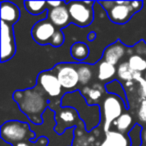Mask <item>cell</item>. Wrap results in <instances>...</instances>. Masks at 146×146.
<instances>
[{
  "mask_svg": "<svg viewBox=\"0 0 146 146\" xmlns=\"http://www.w3.org/2000/svg\"><path fill=\"white\" fill-rule=\"evenodd\" d=\"M0 135L5 142L12 145L30 141L35 137V133L30 129V126L26 122L18 120H10L3 123L0 128Z\"/></svg>",
  "mask_w": 146,
  "mask_h": 146,
  "instance_id": "obj_2",
  "label": "cell"
},
{
  "mask_svg": "<svg viewBox=\"0 0 146 146\" xmlns=\"http://www.w3.org/2000/svg\"><path fill=\"white\" fill-rule=\"evenodd\" d=\"M124 101L115 94H109L103 100L102 110L104 115V132L110 131L109 128L116 119L121 115L124 109Z\"/></svg>",
  "mask_w": 146,
  "mask_h": 146,
  "instance_id": "obj_3",
  "label": "cell"
},
{
  "mask_svg": "<svg viewBox=\"0 0 146 146\" xmlns=\"http://www.w3.org/2000/svg\"><path fill=\"white\" fill-rule=\"evenodd\" d=\"M78 74H79V83L86 85L92 78V71L87 65H80L78 67Z\"/></svg>",
  "mask_w": 146,
  "mask_h": 146,
  "instance_id": "obj_22",
  "label": "cell"
},
{
  "mask_svg": "<svg viewBox=\"0 0 146 146\" xmlns=\"http://www.w3.org/2000/svg\"><path fill=\"white\" fill-rule=\"evenodd\" d=\"M138 82H139V84H140V95L142 96L143 100H146V81H145V79L141 78Z\"/></svg>",
  "mask_w": 146,
  "mask_h": 146,
  "instance_id": "obj_26",
  "label": "cell"
},
{
  "mask_svg": "<svg viewBox=\"0 0 146 146\" xmlns=\"http://www.w3.org/2000/svg\"><path fill=\"white\" fill-rule=\"evenodd\" d=\"M48 19L55 27L59 28L67 26L71 21L68 8L64 4L56 8H51L48 12Z\"/></svg>",
  "mask_w": 146,
  "mask_h": 146,
  "instance_id": "obj_11",
  "label": "cell"
},
{
  "mask_svg": "<svg viewBox=\"0 0 146 146\" xmlns=\"http://www.w3.org/2000/svg\"><path fill=\"white\" fill-rule=\"evenodd\" d=\"M80 117H78V113L72 107H64L55 111V126L54 130L58 134L64 133L67 128L80 123Z\"/></svg>",
  "mask_w": 146,
  "mask_h": 146,
  "instance_id": "obj_5",
  "label": "cell"
},
{
  "mask_svg": "<svg viewBox=\"0 0 146 146\" xmlns=\"http://www.w3.org/2000/svg\"><path fill=\"white\" fill-rule=\"evenodd\" d=\"M104 89L101 85L94 84L92 87H84L81 93L84 97L87 98V100H89V103H93V102L98 101L101 98Z\"/></svg>",
  "mask_w": 146,
  "mask_h": 146,
  "instance_id": "obj_18",
  "label": "cell"
},
{
  "mask_svg": "<svg viewBox=\"0 0 146 146\" xmlns=\"http://www.w3.org/2000/svg\"><path fill=\"white\" fill-rule=\"evenodd\" d=\"M145 81H146V74H145Z\"/></svg>",
  "mask_w": 146,
  "mask_h": 146,
  "instance_id": "obj_31",
  "label": "cell"
},
{
  "mask_svg": "<svg viewBox=\"0 0 146 146\" xmlns=\"http://www.w3.org/2000/svg\"><path fill=\"white\" fill-rule=\"evenodd\" d=\"M138 118L141 122L146 123V100H142L138 108Z\"/></svg>",
  "mask_w": 146,
  "mask_h": 146,
  "instance_id": "obj_25",
  "label": "cell"
},
{
  "mask_svg": "<svg viewBox=\"0 0 146 146\" xmlns=\"http://www.w3.org/2000/svg\"><path fill=\"white\" fill-rule=\"evenodd\" d=\"M117 76L120 80L125 82L133 81V80H137L139 81L141 79V73L134 72L128 65V62H122L120 64H118L117 67Z\"/></svg>",
  "mask_w": 146,
  "mask_h": 146,
  "instance_id": "obj_15",
  "label": "cell"
},
{
  "mask_svg": "<svg viewBox=\"0 0 146 146\" xmlns=\"http://www.w3.org/2000/svg\"><path fill=\"white\" fill-rule=\"evenodd\" d=\"M47 4L51 8H56V7H59L64 4V2H62V1H47Z\"/></svg>",
  "mask_w": 146,
  "mask_h": 146,
  "instance_id": "obj_27",
  "label": "cell"
},
{
  "mask_svg": "<svg viewBox=\"0 0 146 146\" xmlns=\"http://www.w3.org/2000/svg\"><path fill=\"white\" fill-rule=\"evenodd\" d=\"M142 146H144V145H142Z\"/></svg>",
  "mask_w": 146,
  "mask_h": 146,
  "instance_id": "obj_32",
  "label": "cell"
},
{
  "mask_svg": "<svg viewBox=\"0 0 146 146\" xmlns=\"http://www.w3.org/2000/svg\"><path fill=\"white\" fill-rule=\"evenodd\" d=\"M57 78L64 89H73L79 83L78 70L69 63L60 64L57 67Z\"/></svg>",
  "mask_w": 146,
  "mask_h": 146,
  "instance_id": "obj_7",
  "label": "cell"
},
{
  "mask_svg": "<svg viewBox=\"0 0 146 146\" xmlns=\"http://www.w3.org/2000/svg\"><path fill=\"white\" fill-rule=\"evenodd\" d=\"M142 4H143V3H142L141 1H131V6H132V8L134 9V11L140 10V8L142 7Z\"/></svg>",
  "mask_w": 146,
  "mask_h": 146,
  "instance_id": "obj_28",
  "label": "cell"
},
{
  "mask_svg": "<svg viewBox=\"0 0 146 146\" xmlns=\"http://www.w3.org/2000/svg\"><path fill=\"white\" fill-rule=\"evenodd\" d=\"M89 5L92 2L87 1H72L68 3V11L72 23L77 26H88L93 21V9Z\"/></svg>",
  "mask_w": 146,
  "mask_h": 146,
  "instance_id": "obj_4",
  "label": "cell"
},
{
  "mask_svg": "<svg viewBox=\"0 0 146 146\" xmlns=\"http://www.w3.org/2000/svg\"><path fill=\"white\" fill-rule=\"evenodd\" d=\"M132 121H133L132 116L128 112H124L114 121L113 125L116 127L118 132L124 133V132L128 131V129H129L132 124Z\"/></svg>",
  "mask_w": 146,
  "mask_h": 146,
  "instance_id": "obj_19",
  "label": "cell"
},
{
  "mask_svg": "<svg viewBox=\"0 0 146 146\" xmlns=\"http://www.w3.org/2000/svg\"><path fill=\"white\" fill-rule=\"evenodd\" d=\"M64 39H65V36H64V34H63L62 31L57 30L56 32H55L54 36L52 37V40H51L50 44L54 47H59L63 44Z\"/></svg>",
  "mask_w": 146,
  "mask_h": 146,
  "instance_id": "obj_24",
  "label": "cell"
},
{
  "mask_svg": "<svg viewBox=\"0 0 146 146\" xmlns=\"http://www.w3.org/2000/svg\"><path fill=\"white\" fill-rule=\"evenodd\" d=\"M48 142H49V140L47 139V137L41 136V137L38 138L35 142L24 141V142H20V143H16L12 146H47Z\"/></svg>",
  "mask_w": 146,
  "mask_h": 146,
  "instance_id": "obj_23",
  "label": "cell"
},
{
  "mask_svg": "<svg viewBox=\"0 0 146 146\" xmlns=\"http://www.w3.org/2000/svg\"><path fill=\"white\" fill-rule=\"evenodd\" d=\"M70 54L77 61H83L89 55V47L83 42H76L71 46Z\"/></svg>",
  "mask_w": 146,
  "mask_h": 146,
  "instance_id": "obj_16",
  "label": "cell"
},
{
  "mask_svg": "<svg viewBox=\"0 0 146 146\" xmlns=\"http://www.w3.org/2000/svg\"><path fill=\"white\" fill-rule=\"evenodd\" d=\"M24 5L26 7V10L30 14L38 15L43 13L46 10V1H25Z\"/></svg>",
  "mask_w": 146,
  "mask_h": 146,
  "instance_id": "obj_21",
  "label": "cell"
},
{
  "mask_svg": "<svg viewBox=\"0 0 146 146\" xmlns=\"http://www.w3.org/2000/svg\"><path fill=\"white\" fill-rule=\"evenodd\" d=\"M0 10H1V21L7 24L13 25L18 21L20 17V11L18 6L11 2H7V1L1 2Z\"/></svg>",
  "mask_w": 146,
  "mask_h": 146,
  "instance_id": "obj_13",
  "label": "cell"
},
{
  "mask_svg": "<svg viewBox=\"0 0 146 146\" xmlns=\"http://www.w3.org/2000/svg\"><path fill=\"white\" fill-rule=\"evenodd\" d=\"M100 146H130V142L123 133L110 130L106 133L105 140Z\"/></svg>",
  "mask_w": 146,
  "mask_h": 146,
  "instance_id": "obj_14",
  "label": "cell"
},
{
  "mask_svg": "<svg viewBox=\"0 0 146 146\" xmlns=\"http://www.w3.org/2000/svg\"><path fill=\"white\" fill-rule=\"evenodd\" d=\"M117 69L115 68V66L110 63L106 62V61H101L98 66V79L100 81H106L109 80L115 75Z\"/></svg>",
  "mask_w": 146,
  "mask_h": 146,
  "instance_id": "obj_17",
  "label": "cell"
},
{
  "mask_svg": "<svg viewBox=\"0 0 146 146\" xmlns=\"http://www.w3.org/2000/svg\"><path fill=\"white\" fill-rule=\"evenodd\" d=\"M125 46L122 44L121 42L117 41V42L113 43V44L109 45L107 48L105 49L103 53V58L104 61L110 63V64L114 65L118 64L120 59L124 56L125 54Z\"/></svg>",
  "mask_w": 146,
  "mask_h": 146,
  "instance_id": "obj_12",
  "label": "cell"
},
{
  "mask_svg": "<svg viewBox=\"0 0 146 146\" xmlns=\"http://www.w3.org/2000/svg\"><path fill=\"white\" fill-rule=\"evenodd\" d=\"M13 99L16 101L21 112L31 122L34 124L42 123L43 114L47 110L49 102L41 88L36 86L34 88L15 91L13 93Z\"/></svg>",
  "mask_w": 146,
  "mask_h": 146,
  "instance_id": "obj_1",
  "label": "cell"
},
{
  "mask_svg": "<svg viewBox=\"0 0 146 146\" xmlns=\"http://www.w3.org/2000/svg\"><path fill=\"white\" fill-rule=\"evenodd\" d=\"M16 52L12 25L1 21V62L8 61Z\"/></svg>",
  "mask_w": 146,
  "mask_h": 146,
  "instance_id": "obj_6",
  "label": "cell"
},
{
  "mask_svg": "<svg viewBox=\"0 0 146 146\" xmlns=\"http://www.w3.org/2000/svg\"><path fill=\"white\" fill-rule=\"evenodd\" d=\"M56 31V27L48 19H43L36 22V24L33 26L31 35L37 43L44 45L51 42Z\"/></svg>",
  "mask_w": 146,
  "mask_h": 146,
  "instance_id": "obj_10",
  "label": "cell"
},
{
  "mask_svg": "<svg viewBox=\"0 0 146 146\" xmlns=\"http://www.w3.org/2000/svg\"><path fill=\"white\" fill-rule=\"evenodd\" d=\"M38 86L48 94L50 97H58L62 91V86L59 82L57 75L52 71H43L37 77Z\"/></svg>",
  "mask_w": 146,
  "mask_h": 146,
  "instance_id": "obj_8",
  "label": "cell"
},
{
  "mask_svg": "<svg viewBox=\"0 0 146 146\" xmlns=\"http://www.w3.org/2000/svg\"><path fill=\"white\" fill-rule=\"evenodd\" d=\"M128 65L134 72L141 73L146 71V60L138 54H133L129 57Z\"/></svg>",
  "mask_w": 146,
  "mask_h": 146,
  "instance_id": "obj_20",
  "label": "cell"
},
{
  "mask_svg": "<svg viewBox=\"0 0 146 146\" xmlns=\"http://www.w3.org/2000/svg\"><path fill=\"white\" fill-rule=\"evenodd\" d=\"M96 36H97V35H96V33L92 31V32H90L89 34L87 35V38H88V40H89V41H93V40H95V39H96Z\"/></svg>",
  "mask_w": 146,
  "mask_h": 146,
  "instance_id": "obj_29",
  "label": "cell"
},
{
  "mask_svg": "<svg viewBox=\"0 0 146 146\" xmlns=\"http://www.w3.org/2000/svg\"><path fill=\"white\" fill-rule=\"evenodd\" d=\"M133 12L135 11L131 6V1H116L108 10V15L112 22L124 24L131 18Z\"/></svg>",
  "mask_w": 146,
  "mask_h": 146,
  "instance_id": "obj_9",
  "label": "cell"
},
{
  "mask_svg": "<svg viewBox=\"0 0 146 146\" xmlns=\"http://www.w3.org/2000/svg\"><path fill=\"white\" fill-rule=\"evenodd\" d=\"M141 138H142V140H143V141L146 143V128H145V129H143V130H142V133H141Z\"/></svg>",
  "mask_w": 146,
  "mask_h": 146,
  "instance_id": "obj_30",
  "label": "cell"
}]
</instances>
